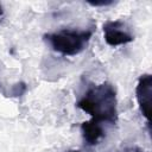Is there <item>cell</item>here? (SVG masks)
<instances>
[{
  "label": "cell",
  "mask_w": 152,
  "mask_h": 152,
  "mask_svg": "<svg viewBox=\"0 0 152 152\" xmlns=\"http://www.w3.org/2000/svg\"><path fill=\"white\" fill-rule=\"evenodd\" d=\"M93 30L63 28L45 34L44 39L51 45L53 51L63 56H76L87 48Z\"/></svg>",
  "instance_id": "cell-2"
},
{
  "label": "cell",
  "mask_w": 152,
  "mask_h": 152,
  "mask_svg": "<svg viewBox=\"0 0 152 152\" xmlns=\"http://www.w3.org/2000/svg\"><path fill=\"white\" fill-rule=\"evenodd\" d=\"M77 107L91 116V122L103 126L118 122L116 90L108 82L90 87L78 100Z\"/></svg>",
  "instance_id": "cell-1"
},
{
  "label": "cell",
  "mask_w": 152,
  "mask_h": 152,
  "mask_svg": "<svg viewBox=\"0 0 152 152\" xmlns=\"http://www.w3.org/2000/svg\"><path fill=\"white\" fill-rule=\"evenodd\" d=\"M81 131H82V137H83L84 142L89 146L97 145L106 135L104 126L91 122L90 120L81 125Z\"/></svg>",
  "instance_id": "cell-5"
},
{
  "label": "cell",
  "mask_w": 152,
  "mask_h": 152,
  "mask_svg": "<svg viewBox=\"0 0 152 152\" xmlns=\"http://www.w3.org/2000/svg\"><path fill=\"white\" fill-rule=\"evenodd\" d=\"M135 96L142 116L147 120V122H150L152 101V76L150 74H144L139 77L135 87Z\"/></svg>",
  "instance_id": "cell-4"
},
{
  "label": "cell",
  "mask_w": 152,
  "mask_h": 152,
  "mask_svg": "<svg viewBox=\"0 0 152 152\" xmlns=\"http://www.w3.org/2000/svg\"><path fill=\"white\" fill-rule=\"evenodd\" d=\"M119 152H144V151L138 146H132V147H127V148H125L122 151H119Z\"/></svg>",
  "instance_id": "cell-6"
},
{
  "label": "cell",
  "mask_w": 152,
  "mask_h": 152,
  "mask_svg": "<svg viewBox=\"0 0 152 152\" xmlns=\"http://www.w3.org/2000/svg\"><path fill=\"white\" fill-rule=\"evenodd\" d=\"M93 6H106V5H110L112 1H103V2H89Z\"/></svg>",
  "instance_id": "cell-7"
},
{
  "label": "cell",
  "mask_w": 152,
  "mask_h": 152,
  "mask_svg": "<svg viewBox=\"0 0 152 152\" xmlns=\"http://www.w3.org/2000/svg\"><path fill=\"white\" fill-rule=\"evenodd\" d=\"M2 7H1V5H0V19H1V17H2Z\"/></svg>",
  "instance_id": "cell-8"
},
{
  "label": "cell",
  "mask_w": 152,
  "mask_h": 152,
  "mask_svg": "<svg viewBox=\"0 0 152 152\" xmlns=\"http://www.w3.org/2000/svg\"><path fill=\"white\" fill-rule=\"evenodd\" d=\"M103 34L106 43L113 48L128 44L134 39L127 25L121 20H109L103 24Z\"/></svg>",
  "instance_id": "cell-3"
},
{
  "label": "cell",
  "mask_w": 152,
  "mask_h": 152,
  "mask_svg": "<svg viewBox=\"0 0 152 152\" xmlns=\"http://www.w3.org/2000/svg\"><path fill=\"white\" fill-rule=\"evenodd\" d=\"M69 152H78V151H69Z\"/></svg>",
  "instance_id": "cell-9"
}]
</instances>
